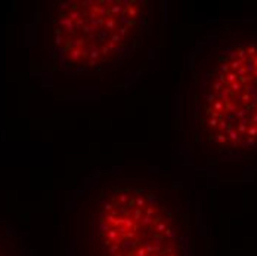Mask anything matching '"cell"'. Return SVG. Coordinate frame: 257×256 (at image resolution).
I'll return each mask as SVG.
<instances>
[{"label": "cell", "instance_id": "obj_1", "mask_svg": "<svg viewBox=\"0 0 257 256\" xmlns=\"http://www.w3.org/2000/svg\"><path fill=\"white\" fill-rule=\"evenodd\" d=\"M84 222L90 256H186L180 216L145 182L102 185L90 198Z\"/></svg>", "mask_w": 257, "mask_h": 256}, {"label": "cell", "instance_id": "obj_2", "mask_svg": "<svg viewBox=\"0 0 257 256\" xmlns=\"http://www.w3.org/2000/svg\"><path fill=\"white\" fill-rule=\"evenodd\" d=\"M201 138L217 152L257 147V43H238L211 54L197 95Z\"/></svg>", "mask_w": 257, "mask_h": 256}, {"label": "cell", "instance_id": "obj_3", "mask_svg": "<svg viewBox=\"0 0 257 256\" xmlns=\"http://www.w3.org/2000/svg\"><path fill=\"white\" fill-rule=\"evenodd\" d=\"M53 16V43L75 73H98L118 62L137 45L146 12L133 0L64 2Z\"/></svg>", "mask_w": 257, "mask_h": 256}, {"label": "cell", "instance_id": "obj_4", "mask_svg": "<svg viewBox=\"0 0 257 256\" xmlns=\"http://www.w3.org/2000/svg\"><path fill=\"white\" fill-rule=\"evenodd\" d=\"M0 256H3V255H0Z\"/></svg>", "mask_w": 257, "mask_h": 256}]
</instances>
